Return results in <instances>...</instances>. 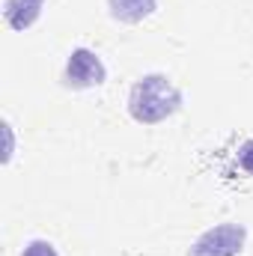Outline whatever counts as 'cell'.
Returning <instances> with one entry per match:
<instances>
[{"mask_svg":"<svg viewBox=\"0 0 253 256\" xmlns=\"http://www.w3.org/2000/svg\"><path fill=\"white\" fill-rule=\"evenodd\" d=\"M179 108H182V92L164 74H143L134 80L128 92V114L143 126L164 122Z\"/></svg>","mask_w":253,"mask_h":256,"instance_id":"6da1fadb","label":"cell"},{"mask_svg":"<svg viewBox=\"0 0 253 256\" xmlns=\"http://www.w3.org/2000/svg\"><path fill=\"white\" fill-rule=\"evenodd\" d=\"M42 6H45V0H6L3 15H6L12 30H27V27L36 24Z\"/></svg>","mask_w":253,"mask_h":256,"instance_id":"277c9868","label":"cell"},{"mask_svg":"<svg viewBox=\"0 0 253 256\" xmlns=\"http://www.w3.org/2000/svg\"><path fill=\"white\" fill-rule=\"evenodd\" d=\"M244 238H248V230L242 224H220L214 230H206L188 256H238L244 248Z\"/></svg>","mask_w":253,"mask_h":256,"instance_id":"7a4b0ae2","label":"cell"},{"mask_svg":"<svg viewBox=\"0 0 253 256\" xmlns=\"http://www.w3.org/2000/svg\"><path fill=\"white\" fill-rule=\"evenodd\" d=\"M108 72H104V63L98 60L96 51L90 48H74L66 60V72H63V84L72 86V90H90V86H98L104 84Z\"/></svg>","mask_w":253,"mask_h":256,"instance_id":"3957f363","label":"cell"},{"mask_svg":"<svg viewBox=\"0 0 253 256\" xmlns=\"http://www.w3.org/2000/svg\"><path fill=\"white\" fill-rule=\"evenodd\" d=\"M21 256H57V250H54V244H51V242L36 238V242H30V244L24 248V254H21Z\"/></svg>","mask_w":253,"mask_h":256,"instance_id":"8992f818","label":"cell"},{"mask_svg":"<svg viewBox=\"0 0 253 256\" xmlns=\"http://www.w3.org/2000/svg\"><path fill=\"white\" fill-rule=\"evenodd\" d=\"M238 164H242L244 173H250L253 176V137L242 143V149H238Z\"/></svg>","mask_w":253,"mask_h":256,"instance_id":"52a82bcc","label":"cell"},{"mask_svg":"<svg viewBox=\"0 0 253 256\" xmlns=\"http://www.w3.org/2000/svg\"><path fill=\"white\" fill-rule=\"evenodd\" d=\"M110 6V15L116 21H126V24H137L143 18H149L158 6V0H108Z\"/></svg>","mask_w":253,"mask_h":256,"instance_id":"5b68a950","label":"cell"}]
</instances>
